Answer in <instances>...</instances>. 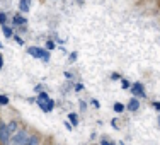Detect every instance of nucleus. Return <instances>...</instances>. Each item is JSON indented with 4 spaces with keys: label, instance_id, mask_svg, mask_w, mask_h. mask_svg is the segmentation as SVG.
<instances>
[{
    "label": "nucleus",
    "instance_id": "f257e3e1",
    "mask_svg": "<svg viewBox=\"0 0 160 145\" xmlns=\"http://www.w3.org/2000/svg\"><path fill=\"white\" fill-rule=\"evenodd\" d=\"M29 140H31V135H29L28 130H19L12 137V145H26Z\"/></svg>",
    "mask_w": 160,
    "mask_h": 145
},
{
    "label": "nucleus",
    "instance_id": "f03ea898",
    "mask_svg": "<svg viewBox=\"0 0 160 145\" xmlns=\"http://www.w3.org/2000/svg\"><path fill=\"white\" fill-rule=\"evenodd\" d=\"M29 53H31L32 56H36V58H44V60L49 58L48 51H44V49H41V48H36V46H31V48H29Z\"/></svg>",
    "mask_w": 160,
    "mask_h": 145
},
{
    "label": "nucleus",
    "instance_id": "7ed1b4c3",
    "mask_svg": "<svg viewBox=\"0 0 160 145\" xmlns=\"http://www.w3.org/2000/svg\"><path fill=\"white\" fill-rule=\"evenodd\" d=\"M10 133H9V130H7V125H2L0 123V142L2 143H7L10 140Z\"/></svg>",
    "mask_w": 160,
    "mask_h": 145
},
{
    "label": "nucleus",
    "instance_id": "20e7f679",
    "mask_svg": "<svg viewBox=\"0 0 160 145\" xmlns=\"http://www.w3.org/2000/svg\"><path fill=\"white\" fill-rule=\"evenodd\" d=\"M131 92L135 94V96L145 97V91H143V85H142V84H135V85L131 87Z\"/></svg>",
    "mask_w": 160,
    "mask_h": 145
},
{
    "label": "nucleus",
    "instance_id": "39448f33",
    "mask_svg": "<svg viewBox=\"0 0 160 145\" xmlns=\"http://www.w3.org/2000/svg\"><path fill=\"white\" fill-rule=\"evenodd\" d=\"M29 5H31V0H21V3H19L21 12H29Z\"/></svg>",
    "mask_w": 160,
    "mask_h": 145
},
{
    "label": "nucleus",
    "instance_id": "423d86ee",
    "mask_svg": "<svg viewBox=\"0 0 160 145\" xmlns=\"http://www.w3.org/2000/svg\"><path fill=\"white\" fill-rule=\"evenodd\" d=\"M138 108H140V102H138V99H131V101L128 102V109H129V111H136Z\"/></svg>",
    "mask_w": 160,
    "mask_h": 145
},
{
    "label": "nucleus",
    "instance_id": "0eeeda50",
    "mask_svg": "<svg viewBox=\"0 0 160 145\" xmlns=\"http://www.w3.org/2000/svg\"><path fill=\"white\" fill-rule=\"evenodd\" d=\"M7 130H9V133L14 137L17 133V123H16V121H10V123L7 125Z\"/></svg>",
    "mask_w": 160,
    "mask_h": 145
},
{
    "label": "nucleus",
    "instance_id": "6e6552de",
    "mask_svg": "<svg viewBox=\"0 0 160 145\" xmlns=\"http://www.w3.org/2000/svg\"><path fill=\"white\" fill-rule=\"evenodd\" d=\"M53 106H55V102H53L51 99H49L48 102H44V104H41V108H43V109H44V111H46V113H49V111H51V109H53Z\"/></svg>",
    "mask_w": 160,
    "mask_h": 145
},
{
    "label": "nucleus",
    "instance_id": "1a4fd4ad",
    "mask_svg": "<svg viewBox=\"0 0 160 145\" xmlns=\"http://www.w3.org/2000/svg\"><path fill=\"white\" fill-rule=\"evenodd\" d=\"M49 101V97H48V94H39V96H38V102H39V106L43 104V102H48Z\"/></svg>",
    "mask_w": 160,
    "mask_h": 145
},
{
    "label": "nucleus",
    "instance_id": "9d476101",
    "mask_svg": "<svg viewBox=\"0 0 160 145\" xmlns=\"http://www.w3.org/2000/svg\"><path fill=\"white\" fill-rule=\"evenodd\" d=\"M114 111H116V113H121V111H124V106L121 104V102H116V104H114Z\"/></svg>",
    "mask_w": 160,
    "mask_h": 145
},
{
    "label": "nucleus",
    "instance_id": "9b49d317",
    "mask_svg": "<svg viewBox=\"0 0 160 145\" xmlns=\"http://www.w3.org/2000/svg\"><path fill=\"white\" fill-rule=\"evenodd\" d=\"M26 145H39V138H38V137H31V140Z\"/></svg>",
    "mask_w": 160,
    "mask_h": 145
},
{
    "label": "nucleus",
    "instance_id": "f8f14e48",
    "mask_svg": "<svg viewBox=\"0 0 160 145\" xmlns=\"http://www.w3.org/2000/svg\"><path fill=\"white\" fill-rule=\"evenodd\" d=\"M2 29H3V34H5L7 38H10V36H12V31H10V29L7 28V26H2Z\"/></svg>",
    "mask_w": 160,
    "mask_h": 145
},
{
    "label": "nucleus",
    "instance_id": "ddd939ff",
    "mask_svg": "<svg viewBox=\"0 0 160 145\" xmlns=\"http://www.w3.org/2000/svg\"><path fill=\"white\" fill-rule=\"evenodd\" d=\"M14 22H16V24H26V19L24 17H16V19H14Z\"/></svg>",
    "mask_w": 160,
    "mask_h": 145
},
{
    "label": "nucleus",
    "instance_id": "4468645a",
    "mask_svg": "<svg viewBox=\"0 0 160 145\" xmlns=\"http://www.w3.org/2000/svg\"><path fill=\"white\" fill-rule=\"evenodd\" d=\"M70 120H72V123H73V125H77V123H78V121H77V114H73V113L70 114Z\"/></svg>",
    "mask_w": 160,
    "mask_h": 145
},
{
    "label": "nucleus",
    "instance_id": "2eb2a0df",
    "mask_svg": "<svg viewBox=\"0 0 160 145\" xmlns=\"http://www.w3.org/2000/svg\"><path fill=\"white\" fill-rule=\"evenodd\" d=\"M7 102H9V99L5 96H0V104H7Z\"/></svg>",
    "mask_w": 160,
    "mask_h": 145
},
{
    "label": "nucleus",
    "instance_id": "dca6fc26",
    "mask_svg": "<svg viewBox=\"0 0 160 145\" xmlns=\"http://www.w3.org/2000/svg\"><path fill=\"white\" fill-rule=\"evenodd\" d=\"M46 46H48V49H53V48H55V43H53V41H48Z\"/></svg>",
    "mask_w": 160,
    "mask_h": 145
},
{
    "label": "nucleus",
    "instance_id": "f3484780",
    "mask_svg": "<svg viewBox=\"0 0 160 145\" xmlns=\"http://www.w3.org/2000/svg\"><path fill=\"white\" fill-rule=\"evenodd\" d=\"M121 85H123L124 89H126V87H129V82H128V80H124V79H123V80H121Z\"/></svg>",
    "mask_w": 160,
    "mask_h": 145
},
{
    "label": "nucleus",
    "instance_id": "a211bd4d",
    "mask_svg": "<svg viewBox=\"0 0 160 145\" xmlns=\"http://www.w3.org/2000/svg\"><path fill=\"white\" fill-rule=\"evenodd\" d=\"M3 22H5V14H0V24L3 26Z\"/></svg>",
    "mask_w": 160,
    "mask_h": 145
},
{
    "label": "nucleus",
    "instance_id": "6ab92c4d",
    "mask_svg": "<svg viewBox=\"0 0 160 145\" xmlns=\"http://www.w3.org/2000/svg\"><path fill=\"white\" fill-rule=\"evenodd\" d=\"M153 108H157L158 111H160V102H158V101H157V102H153Z\"/></svg>",
    "mask_w": 160,
    "mask_h": 145
},
{
    "label": "nucleus",
    "instance_id": "aec40b11",
    "mask_svg": "<svg viewBox=\"0 0 160 145\" xmlns=\"http://www.w3.org/2000/svg\"><path fill=\"white\" fill-rule=\"evenodd\" d=\"M101 145H114V143H109L108 140H102V142H101Z\"/></svg>",
    "mask_w": 160,
    "mask_h": 145
},
{
    "label": "nucleus",
    "instance_id": "412c9836",
    "mask_svg": "<svg viewBox=\"0 0 160 145\" xmlns=\"http://www.w3.org/2000/svg\"><path fill=\"white\" fill-rule=\"evenodd\" d=\"M0 62H2V56H0Z\"/></svg>",
    "mask_w": 160,
    "mask_h": 145
},
{
    "label": "nucleus",
    "instance_id": "4be33fe9",
    "mask_svg": "<svg viewBox=\"0 0 160 145\" xmlns=\"http://www.w3.org/2000/svg\"><path fill=\"white\" fill-rule=\"evenodd\" d=\"M158 123H160V118H158Z\"/></svg>",
    "mask_w": 160,
    "mask_h": 145
},
{
    "label": "nucleus",
    "instance_id": "5701e85b",
    "mask_svg": "<svg viewBox=\"0 0 160 145\" xmlns=\"http://www.w3.org/2000/svg\"><path fill=\"white\" fill-rule=\"evenodd\" d=\"M0 48H2V44H0Z\"/></svg>",
    "mask_w": 160,
    "mask_h": 145
}]
</instances>
